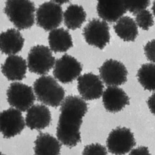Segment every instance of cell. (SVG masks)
<instances>
[{"label":"cell","instance_id":"obj_1","mask_svg":"<svg viewBox=\"0 0 155 155\" xmlns=\"http://www.w3.org/2000/svg\"><path fill=\"white\" fill-rule=\"evenodd\" d=\"M87 111V104L82 98L69 96L64 100L60 108L56 134L61 143L72 148L81 142L80 130Z\"/></svg>","mask_w":155,"mask_h":155},{"label":"cell","instance_id":"obj_2","mask_svg":"<svg viewBox=\"0 0 155 155\" xmlns=\"http://www.w3.org/2000/svg\"><path fill=\"white\" fill-rule=\"evenodd\" d=\"M33 89L38 100L47 106L58 107L64 101L65 90L51 76H43L37 79Z\"/></svg>","mask_w":155,"mask_h":155},{"label":"cell","instance_id":"obj_3","mask_svg":"<svg viewBox=\"0 0 155 155\" xmlns=\"http://www.w3.org/2000/svg\"><path fill=\"white\" fill-rule=\"evenodd\" d=\"M4 12L19 29L29 28L35 21L34 2L28 0H8L5 3Z\"/></svg>","mask_w":155,"mask_h":155},{"label":"cell","instance_id":"obj_4","mask_svg":"<svg viewBox=\"0 0 155 155\" xmlns=\"http://www.w3.org/2000/svg\"><path fill=\"white\" fill-rule=\"evenodd\" d=\"M55 57L48 47L38 45L32 47L28 54V67L31 72L45 75L55 65Z\"/></svg>","mask_w":155,"mask_h":155},{"label":"cell","instance_id":"obj_5","mask_svg":"<svg viewBox=\"0 0 155 155\" xmlns=\"http://www.w3.org/2000/svg\"><path fill=\"white\" fill-rule=\"evenodd\" d=\"M7 96L9 105L22 112L28 110L36 100L32 88L21 82L12 83L7 90Z\"/></svg>","mask_w":155,"mask_h":155},{"label":"cell","instance_id":"obj_6","mask_svg":"<svg viewBox=\"0 0 155 155\" xmlns=\"http://www.w3.org/2000/svg\"><path fill=\"white\" fill-rule=\"evenodd\" d=\"M136 145L133 133L125 127H118L113 129L107 138L108 150L113 155H125L132 150Z\"/></svg>","mask_w":155,"mask_h":155},{"label":"cell","instance_id":"obj_7","mask_svg":"<svg viewBox=\"0 0 155 155\" xmlns=\"http://www.w3.org/2000/svg\"><path fill=\"white\" fill-rule=\"evenodd\" d=\"M63 18L61 5L56 1L46 2L37 10V24L46 31L52 30L58 27Z\"/></svg>","mask_w":155,"mask_h":155},{"label":"cell","instance_id":"obj_8","mask_svg":"<svg viewBox=\"0 0 155 155\" xmlns=\"http://www.w3.org/2000/svg\"><path fill=\"white\" fill-rule=\"evenodd\" d=\"M83 35L89 45L100 49L104 48L110 41L108 24L99 19L93 18L83 28Z\"/></svg>","mask_w":155,"mask_h":155},{"label":"cell","instance_id":"obj_9","mask_svg":"<svg viewBox=\"0 0 155 155\" xmlns=\"http://www.w3.org/2000/svg\"><path fill=\"white\" fill-rule=\"evenodd\" d=\"M82 70L81 64L75 58L66 54L56 61L53 74L61 83H70L79 77Z\"/></svg>","mask_w":155,"mask_h":155},{"label":"cell","instance_id":"obj_10","mask_svg":"<svg viewBox=\"0 0 155 155\" xmlns=\"http://www.w3.org/2000/svg\"><path fill=\"white\" fill-rule=\"evenodd\" d=\"M99 72L101 80L108 87H117L127 81L128 71L126 67L116 60L105 61L100 68Z\"/></svg>","mask_w":155,"mask_h":155},{"label":"cell","instance_id":"obj_11","mask_svg":"<svg viewBox=\"0 0 155 155\" xmlns=\"http://www.w3.org/2000/svg\"><path fill=\"white\" fill-rule=\"evenodd\" d=\"M0 120L1 131L6 138H11L20 134L26 126L21 111L13 108L3 110L1 114Z\"/></svg>","mask_w":155,"mask_h":155},{"label":"cell","instance_id":"obj_12","mask_svg":"<svg viewBox=\"0 0 155 155\" xmlns=\"http://www.w3.org/2000/svg\"><path fill=\"white\" fill-rule=\"evenodd\" d=\"M79 93L85 100L98 99L103 95L104 85L101 78L92 73H85L78 79Z\"/></svg>","mask_w":155,"mask_h":155},{"label":"cell","instance_id":"obj_13","mask_svg":"<svg viewBox=\"0 0 155 155\" xmlns=\"http://www.w3.org/2000/svg\"><path fill=\"white\" fill-rule=\"evenodd\" d=\"M129 98L122 89L118 87H108L102 95V102L106 110L117 113L130 103Z\"/></svg>","mask_w":155,"mask_h":155},{"label":"cell","instance_id":"obj_14","mask_svg":"<svg viewBox=\"0 0 155 155\" xmlns=\"http://www.w3.org/2000/svg\"><path fill=\"white\" fill-rule=\"evenodd\" d=\"M26 124L31 130H42L50 125L51 116L48 107L42 104L33 105L27 111Z\"/></svg>","mask_w":155,"mask_h":155},{"label":"cell","instance_id":"obj_15","mask_svg":"<svg viewBox=\"0 0 155 155\" xmlns=\"http://www.w3.org/2000/svg\"><path fill=\"white\" fill-rule=\"evenodd\" d=\"M97 9L99 16L109 22L117 21L127 11L124 1H99Z\"/></svg>","mask_w":155,"mask_h":155},{"label":"cell","instance_id":"obj_16","mask_svg":"<svg viewBox=\"0 0 155 155\" xmlns=\"http://www.w3.org/2000/svg\"><path fill=\"white\" fill-rule=\"evenodd\" d=\"M27 65L26 60L18 55H10L2 67V71L10 81H20L25 77Z\"/></svg>","mask_w":155,"mask_h":155},{"label":"cell","instance_id":"obj_17","mask_svg":"<svg viewBox=\"0 0 155 155\" xmlns=\"http://www.w3.org/2000/svg\"><path fill=\"white\" fill-rule=\"evenodd\" d=\"M24 43V38L16 29H8L1 34V50L4 54L12 55L18 53L22 49Z\"/></svg>","mask_w":155,"mask_h":155},{"label":"cell","instance_id":"obj_18","mask_svg":"<svg viewBox=\"0 0 155 155\" xmlns=\"http://www.w3.org/2000/svg\"><path fill=\"white\" fill-rule=\"evenodd\" d=\"M34 143L35 155H60V141L49 133H40Z\"/></svg>","mask_w":155,"mask_h":155},{"label":"cell","instance_id":"obj_19","mask_svg":"<svg viewBox=\"0 0 155 155\" xmlns=\"http://www.w3.org/2000/svg\"><path fill=\"white\" fill-rule=\"evenodd\" d=\"M51 49L55 52H63L73 46L71 35L67 30L63 28L52 30L48 36Z\"/></svg>","mask_w":155,"mask_h":155},{"label":"cell","instance_id":"obj_20","mask_svg":"<svg viewBox=\"0 0 155 155\" xmlns=\"http://www.w3.org/2000/svg\"><path fill=\"white\" fill-rule=\"evenodd\" d=\"M113 28L116 34L124 41H134L138 34L136 21L129 16L121 17L116 22Z\"/></svg>","mask_w":155,"mask_h":155},{"label":"cell","instance_id":"obj_21","mask_svg":"<svg viewBox=\"0 0 155 155\" xmlns=\"http://www.w3.org/2000/svg\"><path fill=\"white\" fill-rule=\"evenodd\" d=\"M87 14L81 5L71 4L68 6L63 14L64 24L70 29L76 30L81 27L86 21Z\"/></svg>","mask_w":155,"mask_h":155},{"label":"cell","instance_id":"obj_22","mask_svg":"<svg viewBox=\"0 0 155 155\" xmlns=\"http://www.w3.org/2000/svg\"><path fill=\"white\" fill-rule=\"evenodd\" d=\"M138 80L146 90L155 91V63L143 64L138 71Z\"/></svg>","mask_w":155,"mask_h":155},{"label":"cell","instance_id":"obj_23","mask_svg":"<svg viewBox=\"0 0 155 155\" xmlns=\"http://www.w3.org/2000/svg\"><path fill=\"white\" fill-rule=\"evenodd\" d=\"M135 16L137 25L144 30H148L154 24L153 16L149 10H143Z\"/></svg>","mask_w":155,"mask_h":155},{"label":"cell","instance_id":"obj_24","mask_svg":"<svg viewBox=\"0 0 155 155\" xmlns=\"http://www.w3.org/2000/svg\"><path fill=\"white\" fill-rule=\"evenodd\" d=\"M127 11H129L133 15L147 8L150 4V1H124Z\"/></svg>","mask_w":155,"mask_h":155},{"label":"cell","instance_id":"obj_25","mask_svg":"<svg viewBox=\"0 0 155 155\" xmlns=\"http://www.w3.org/2000/svg\"><path fill=\"white\" fill-rule=\"evenodd\" d=\"M107 148L99 143H92L84 148L82 155H107Z\"/></svg>","mask_w":155,"mask_h":155},{"label":"cell","instance_id":"obj_26","mask_svg":"<svg viewBox=\"0 0 155 155\" xmlns=\"http://www.w3.org/2000/svg\"><path fill=\"white\" fill-rule=\"evenodd\" d=\"M144 50L148 60L155 63V38L149 41L144 47Z\"/></svg>","mask_w":155,"mask_h":155},{"label":"cell","instance_id":"obj_27","mask_svg":"<svg viewBox=\"0 0 155 155\" xmlns=\"http://www.w3.org/2000/svg\"><path fill=\"white\" fill-rule=\"evenodd\" d=\"M129 155H150V154L147 147L140 146L132 149Z\"/></svg>","mask_w":155,"mask_h":155},{"label":"cell","instance_id":"obj_28","mask_svg":"<svg viewBox=\"0 0 155 155\" xmlns=\"http://www.w3.org/2000/svg\"><path fill=\"white\" fill-rule=\"evenodd\" d=\"M147 103L150 112L155 115V92L149 97Z\"/></svg>","mask_w":155,"mask_h":155},{"label":"cell","instance_id":"obj_29","mask_svg":"<svg viewBox=\"0 0 155 155\" xmlns=\"http://www.w3.org/2000/svg\"><path fill=\"white\" fill-rule=\"evenodd\" d=\"M152 10L153 12V14L154 16H155V1L153 2V5H152Z\"/></svg>","mask_w":155,"mask_h":155},{"label":"cell","instance_id":"obj_30","mask_svg":"<svg viewBox=\"0 0 155 155\" xmlns=\"http://www.w3.org/2000/svg\"></svg>","mask_w":155,"mask_h":155}]
</instances>
